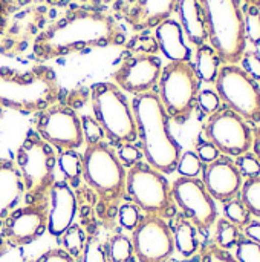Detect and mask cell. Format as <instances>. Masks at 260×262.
<instances>
[{
    "label": "cell",
    "instance_id": "obj_1",
    "mask_svg": "<svg viewBox=\"0 0 260 262\" xmlns=\"http://www.w3.org/2000/svg\"><path fill=\"white\" fill-rule=\"evenodd\" d=\"M127 41L124 28L106 11L75 6L44 26L32 43L38 63L93 48L120 46Z\"/></svg>",
    "mask_w": 260,
    "mask_h": 262
},
{
    "label": "cell",
    "instance_id": "obj_2",
    "mask_svg": "<svg viewBox=\"0 0 260 262\" xmlns=\"http://www.w3.org/2000/svg\"><path fill=\"white\" fill-rule=\"evenodd\" d=\"M130 106L141 143L139 149L147 164L164 175L175 172L182 150L172 134L170 118L158 94L153 91L135 95Z\"/></svg>",
    "mask_w": 260,
    "mask_h": 262
},
{
    "label": "cell",
    "instance_id": "obj_3",
    "mask_svg": "<svg viewBox=\"0 0 260 262\" xmlns=\"http://www.w3.org/2000/svg\"><path fill=\"white\" fill-rule=\"evenodd\" d=\"M61 98L57 74L46 64L28 71L0 68V107L18 114H38Z\"/></svg>",
    "mask_w": 260,
    "mask_h": 262
},
{
    "label": "cell",
    "instance_id": "obj_4",
    "mask_svg": "<svg viewBox=\"0 0 260 262\" xmlns=\"http://www.w3.org/2000/svg\"><path fill=\"white\" fill-rule=\"evenodd\" d=\"M210 46L221 61L236 64L247 51L241 0H199Z\"/></svg>",
    "mask_w": 260,
    "mask_h": 262
},
{
    "label": "cell",
    "instance_id": "obj_5",
    "mask_svg": "<svg viewBox=\"0 0 260 262\" xmlns=\"http://www.w3.org/2000/svg\"><path fill=\"white\" fill-rule=\"evenodd\" d=\"M81 157L83 178L100 198L101 216L109 218L126 195L127 172L107 143L89 144Z\"/></svg>",
    "mask_w": 260,
    "mask_h": 262
},
{
    "label": "cell",
    "instance_id": "obj_6",
    "mask_svg": "<svg viewBox=\"0 0 260 262\" xmlns=\"http://www.w3.org/2000/svg\"><path fill=\"white\" fill-rule=\"evenodd\" d=\"M90 103L93 118L104 130L106 140L118 147L138 140L132 106L116 84L112 81H100L92 84Z\"/></svg>",
    "mask_w": 260,
    "mask_h": 262
},
{
    "label": "cell",
    "instance_id": "obj_7",
    "mask_svg": "<svg viewBox=\"0 0 260 262\" xmlns=\"http://www.w3.org/2000/svg\"><path fill=\"white\" fill-rule=\"evenodd\" d=\"M14 164L20 172L28 203L48 198L55 183L57 155L54 147L43 141L34 129L18 146Z\"/></svg>",
    "mask_w": 260,
    "mask_h": 262
},
{
    "label": "cell",
    "instance_id": "obj_8",
    "mask_svg": "<svg viewBox=\"0 0 260 262\" xmlns=\"http://www.w3.org/2000/svg\"><path fill=\"white\" fill-rule=\"evenodd\" d=\"M201 81L192 61H170L162 66L158 97L170 120L184 124L193 114Z\"/></svg>",
    "mask_w": 260,
    "mask_h": 262
},
{
    "label": "cell",
    "instance_id": "obj_9",
    "mask_svg": "<svg viewBox=\"0 0 260 262\" xmlns=\"http://www.w3.org/2000/svg\"><path fill=\"white\" fill-rule=\"evenodd\" d=\"M126 195L141 212L158 218H172L175 215V201L172 186L164 173L147 163H136L129 167L126 178Z\"/></svg>",
    "mask_w": 260,
    "mask_h": 262
},
{
    "label": "cell",
    "instance_id": "obj_10",
    "mask_svg": "<svg viewBox=\"0 0 260 262\" xmlns=\"http://www.w3.org/2000/svg\"><path fill=\"white\" fill-rule=\"evenodd\" d=\"M216 94L221 101L247 123H260V84L238 64H224L218 77Z\"/></svg>",
    "mask_w": 260,
    "mask_h": 262
},
{
    "label": "cell",
    "instance_id": "obj_11",
    "mask_svg": "<svg viewBox=\"0 0 260 262\" xmlns=\"http://www.w3.org/2000/svg\"><path fill=\"white\" fill-rule=\"evenodd\" d=\"M34 130L49 146L61 150H77L83 146V129L78 114L66 104H54L34 120Z\"/></svg>",
    "mask_w": 260,
    "mask_h": 262
},
{
    "label": "cell",
    "instance_id": "obj_12",
    "mask_svg": "<svg viewBox=\"0 0 260 262\" xmlns=\"http://www.w3.org/2000/svg\"><path fill=\"white\" fill-rule=\"evenodd\" d=\"M204 134L207 141L225 157H241L250 152L253 146L251 127L241 115L227 106L219 107L208 117Z\"/></svg>",
    "mask_w": 260,
    "mask_h": 262
},
{
    "label": "cell",
    "instance_id": "obj_13",
    "mask_svg": "<svg viewBox=\"0 0 260 262\" xmlns=\"http://www.w3.org/2000/svg\"><path fill=\"white\" fill-rule=\"evenodd\" d=\"M172 196L182 215L190 220L201 232L213 227L218 218L215 200L207 192L204 183L198 178L179 177L172 184Z\"/></svg>",
    "mask_w": 260,
    "mask_h": 262
},
{
    "label": "cell",
    "instance_id": "obj_14",
    "mask_svg": "<svg viewBox=\"0 0 260 262\" xmlns=\"http://www.w3.org/2000/svg\"><path fill=\"white\" fill-rule=\"evenodd\" d=\"M130 241L138 262H166L175 253L172 227L158 216L144 215L132 230Z\"/></svg>",
    "mask_w": 260,
    "mask_h": 262
},
{
    "label": "cell",
    "instance_id": "obj_15",
    "mask_svg": "<svg viewBox=\"0 0 260 262\" xmlns=\"http://www.w3.org/2000/svg\"><path fill=\"white\" fill-rule=\"evenodd\" d=\"M48 18V8L44 6H28L14 9L8 21L0 28V35L3 32V40H0V52L5 55H17L25 51L28 45L35 40V37L44 29Z\"/></svg>",
    "mask_w": 260,
    "mask_h": 262
},
{
    "label": "cell",
    "instance_id": "obj_16",
    "mask_svg": "<svg viewBox=\"0 0 260 262\" xmlns=\"http://www.w3.org/2000/svg\"><path fill=\"white\" fill-rule=\"evenodd\" d=\"M162 72V61L150 54H129L112 74V83L135 95L153 92Z\"/></svg>",
    "mask_w": 260,
    "mask_h": 262
},
{
    "label": "cell",
    "instance_id": "obj_17",
    "mask_svg": "<svg viewBox=\"0 0 260 262\" xmlns=\"http://www.w3.org/2000/svg\"><path fill=\"white\" fill-rule=\"evenodd\" d=\"M48 229V198L15 209L3 221L2 238L9 247H23L38 239Z\"/></svg>",
    "mask_w": 260,
    "mask_h": 262
},
{
    "label": "cell",
    "instance_id": "obj_18",
    "mask_svg": "<svg viewBox=\"0 0 260 262\" xmlns=\"http://www.w3.org/2000/svg\"><path fill=\"white\" fill-rule=\"evenodd\" d=\"M204 186L215 201L227 203L238 196L244 184L236 163L230 157H218L202 167Z\"/></svg>",
    "mask_w": 260,
    "mask_h": 262
},
{
    "label": "cell",
    "instance_id": "obj_19",
    "mask_svg": "<svg viewBox=\"0 0 260 262\" xmlns=\"http://www.w3.org/2000/svg\"><path fill=\"white\" fill-rule=\"evenodd\" d=\"M78 203L66 181H55L48 193V232L60 238L75 221Z\"/></svg>",
    "mask_w": 260,
    "mask_h": 262
},
{
    "label": "cell",
    "instance_id": "obj_20",
    "mask_svg": "<svg viewBox=\"0 0 260 262\" xmlns=\"http://www.w3.org/2000/svg\"><path fill=\"white\" fill-rule=\"evenodd\" d=\"M178 2L179 0H135L126 11L124 18L133 31L144 32L170 18L176 11Z\"/></svg>",
    "mask_w": 260,
    "mask_h": 262
},
{
    "label": "cell",
    "instance_id": "obj_21",
    "mask_svg": "<svg viewBox=\"0 0 260 262\" xmlns=\"http://www.w3.org/2000/svg\"><path fill=\"white\" fill-rule=\"evenodd\" d=\"M155 40L158 51H161L169 61H190L192 51L185 43L181 25L176 20L167 18L159 23L155 28Z\"/></svg>",
    "mask_w": 260,
    "mask_h": 262
},
{
    "label": "cell",
    "instance_id": "obj_22",
    "mask_svg": "<svg viewBox=\"0 0 260 262\" xmlns=\"http://www.w3.org/2000/svg\"><path fill=\"white\" fill-rule=\"evenodd\" d=\"M23 196L25 187L17 166L11 160H0V224L15 210Z\"/></svg>",
    "mask_w": 260,
    "mask_h": 262
},
{
    "label": "cell",
    "instance_id": "obj_23",
    "mask_svg": "<svg viewBox=\"0 0 260 262\" xmlns=\"http://www.w3.org/2000/svg\"><path fill=\"white\" fill-rule=\"evenodd\" d=\"M184 37L196 48L208 41L207 26L199 0H179L176 11Z\"/></svg>",
    "mask_w": 260,
    "mask_h": 262
},
{
    "label": "cell",
    "instance_id": "obj_24",
    "mask_svg": "<svg viewBox=\"0 0 260 262\" xmlns=\"http://www.w3.org/2000/svg\"><path fill=\"white\" fill-rule=\"evenodd\" d=\"M196 230L198 229L195 227V224L190 220H187L184 215L176 216L172 229V235H173L175 250H178L184 258H192L199 249Z\"/></svg>",
    "mask_w": 260,
    "mask_h": 262
},
{
    "label": "cell",
    "instance_id": "obj_25",
    "mask_svg": "<svg viewBox=\"0 0 260 262\" xmlns=\"http://www.w3.org/2000/svg\"><path fill=\"white\" fill-rule=\"evenodd\" d=\"M221 58L216 54V51L210 45H201L196 48L195 54V71L198 74L199 81L204 83H213L218 77V72L221 69Z\"/></svg>",
    "mask_w": 260,
    "mask_h": 262
},
{
    "label": "cell",
    "instance_id": "obj_26",
    "mask_svg": "<svg viewBox=\"0 0 260 262\" xmlns=\"http://www.w3.org/2000/svg\"><path fill=\"white\" fill-rule=\"evenodd\" d=\"M57 164L63 173V181L70 187H78L83 178V157L77 150H61L57 155Z\"/></svg>",
    "mask_w": 260,
    "mask_h": 262
},
{
    "label": "cell",
    "instance_id": "obj_27",
    "mask_svg": "<svg viewBox=\"0 0 260 262\" xmlns=\"http://www.w3.org/2000/svg\"><path fill=\"white\" fill-rule=\"evenodd\" d=\"M104 252L109 262H133V246L130 238L116 233L107 239L104 244Z\"/></svg>",
    "mask_w": 260,
    "mask_h": 262
},
{
    "label": "cell",
    "instance_id": "obj_28",
    "mask_svg": "<svg viewBox=\"0 0 260 262\" xmlns=\"http://www.w3.org/2000/svg\"><path fill=\"white\" fill-rule=\"evenodd\" d=\"M86 233L84 230L78 226V224H72L61 236H60V243H61V249L69 253L75 261L78 262L84 246H86Z\"/></svg>",
    "mask_w": 260,
    "mask_h": 262
},
{
    "label": "cell",
    "instance_id": "obj_29",
    "mask_svg": "<svg viewBox=\"0 0 260 262\" xmlns=\"http://www.w3.org/2000/svg\"><path fill=\"white\" fill-rule=\"evenodd\" d=\"M241 239V230L233 223H230L225 218L218 220L216 223V235H215V244L222 250L233 249Z\"/></svg>",
    "mask_w": 260,
    "mask_h": 262
},
{
    "label": "cell",
    "instance_id": "obj_30",
    "mask_svg": "<svg viewBox=\"0 0 260 262\" xmlns=\"http://www.w3.org/2000/svg\"><path fill=\"white\" fill-rule=\"evenodd\" d=\"M241 200L251 215L260 218V177L247 178L241 187Z\"/></svg>",
    "mask_w": 260,
    "mask_h": 262
},
{
    "label": "cell",
    "instance_id": "obj_31",
    "mask_svg": "<svg viewBox=\"0 0 260 262\" xmlns=\"http://www.w3.org/2000/svg\"><path fill=\"white\" fill-rule=\"evenodd\" d=\"M224 215H225V220H228L239 229H244L251 221V213L248 212L242 200L238 196L224 203Z\"/></svg>",
    "mask_w": 260,
    "mask_h": 262
},
{
    "label": "cell",
    "instance_id": "obj_32",
    "mask_svg": "<svg viewBox=\"0 0 260 262\" xmlns=\"http://www.w3.org/2000/svg\"><path fill=\"white\" fill-rule=\"evenodd\" d=\"M244 11V28L245 38L254 46L260 45V8L253 5H245Z\"/></svg>",
    "mask_w": 260,
    "mask_h": 262
},
{
    "label": "cell",
    "instance_id": "obj_33",
    "mask_svg": "<svg viewBox=\"0 0 260 262\" xmlns=\"http://www.w3.org/2000/svg\"><path fill=\"white\" fill-rule=\"evenodd\" d=\"M202 167H204V163L199 160L196 152L187 150L181 154L178 166H176V172L185 178H198V175L202 172Z\"/></svg>",
    "mask_w": 260,
    "mask_h": 262
},
{
    "label": "cell",
    "instance_id": "obj_34",
    "mask_svg": "<svg viewBox=\"0 0 260 262\" xmlns=\"http://www.w3.org/2000/svg\"><path fill=\"white\" fill-rule=\"evenodd\" d=\"M126 49H127V54L155 55V52L158 51V45H156L155 37L147 35V34H141V35H135L132 40L126 41Z\"/></svg>",
    "mask_w": 260,
    "mask_h": 262
},
{
    "label": "cell",
    "instance_id": "obj_35",
    "mask_svg": "<svg viewBox=\"0 0 260 262\" xmlns=\"http://www.w3.org/2000/svg\"><path fill=\"white\" fill-rule=\"evenodd\" d=\"M81 120V129H83V138L86 141V144H98V143H104L106 141V135L104 130L101 129V126L97 123V120L93 117L84 115L80 118Z\"/></svg>",
    "mask_w": 260,
    "mask_h": 262
},
{
    "label": "cell",
    "instance_id": "obj_36",
    "mask_svg": "<svg viewBox=\"0 0 260 262\" xmlns=\"http://www.w3.org/2000/svg\"><path fill=\"white\" fill-rule=\"evenodd\" d=\"M78 262H109L104 252V244H101L97 236H89Z\"/></svg>",
    "mask_w": 260,
    "mask_h": 262
},
{
    "label": "cell",
    "instance_id": "obj_37",
    "mask_svg": "<svg viewBox=\"0 0 260 262\" xmlns=\"http://www.w3.org/2000/svg\"><path fill=\"white\" fill-rule=\"evenodd\" d=\"M234 258L239 262H260V244L248 238H241L236 244Z\"/></svg>",
    "mask_w": 260,
    "mask_h": 262
},
{
    "label": "cell",
    "instance_id": "obj_38",
    "mask_svg": "<svg viewBox=\"0 0 260 262\" xmlns=\"http://www.w3.org/2000/svg\"><path fill=\"white\" fill-rule=\"evenodd\" d=\"M141 210L133 203H124L118 206V221L126 230H133L141 221Z\"/></svg>",
    "mask_w": 260,
    "mask_h": 262
},
{
    "label": "cell",
    "instance_id": "obj_39",
    "mask_svg": "<svg viewBox=\"0 0 260 262\" xmlns=\"http://www.w3.org/2000/svg\"><path fill=\"white\" fill-rule=\"evenodd\" d=\"M199 262H239L228 250L219 249L215 243L205 244L201 247L199 252Z\"/></svg>",
    "mask_w": 260,
    "mask_h": 262
},
{
    "label": "cell",
    "instance_id": "obj_40",
    "mask_svg": "<svg viewBox=\"0 0 260 262\" xmlns=\"http://www.w3.org/2000/svg\"><path fill=\"white\" fill-rule=\"evenodd\" d=\"M236 166L241 172L242 177L245 178H254V177H260V163L256 158L254 154H244L241 157H238Z\"/></svg>",
    "mask_w": 260,
    "mask_h": 262
},
{
    "label": "cell",
    "instance_id": "obj_41",
    "mask_svg": "<svg viewBox=\"0 0 260 262\" xmlns=\"http://www.w3.org/2000/svg\"><path fill=\"white\" fill-rule=\"evenodd\" d=\"M196 106H199V109L202 112L211 115V114H215L221 107V98H219V95L215 91L204 89V91H199Z\"/></svg>",
    "mask_w": 260,
    "mask_h": 262
},
{
    "label": "cell",
    "instance_id": "obj_42",
    "mask_svg": "<svg viewBox=\"0 0 260 262\" xmlns=\"http://www.w3.org/2000/svg\"><path fill=\"white\" fill-rule=\"evenodd\" d=\"M78 2L81 3L80 6L100 9V11H104L103 8H106V6H113L115 9H118L124 15L126 11L133 5L135 0H78Z\"/></svg>",
    "mask_w": 260,
    "mask_h": 262
},
{
    "label": "cell",
    "instance_id": "obj_43",
    "mask_svg": "<svg viewBox=\"0 0 260 262\" xmlns=\"http://www.w3.org/2000/svg\"><path fill=\"white\" fill-rule=\"evenodd\" d=\"M241 64L250 77L260 81V54L257 51H245L241 58Z\"/></svg>",
    "mask_w": 260,
    "mask_h": 262
},
{
    "label": "cell",
    "instance_id": "obj_44",
    "mask_svg": "<svg viewBox=\"0 0 260 262\" xmlns=\"http://www.w3.org/2000/svg\"><path fill=\"white\" fill-rule=\"evenodd\" d=\"M116 155H118L120 161L123 163V166L132 167V166H135L136 163H139V160H141V157H143V152H141L139 147H136V146H133V143H130V144H123V146H120V150H118Z\"/></svg>",
    "mask_w": 260,
    "mask_h": 262
},
{
    "label": "cell",
    "instance_id": "obj_45",
    "mask_svg": "<svg viewBox=\"0 0 260 262\" xmlns=\"http://www.w3.org/2000/svg\"><path fill=\"white\" fill-rule=\"evenodd\" d=\"M64 0H3V6L9 11L20 9V8H28V6H52V5H60Z\"/></svg>",
    "mask_w": 260,
    "mask_h": 262
},
{
    "label": "cell",
    "instance_id": "obj_46",
    "mask_svg": "<svg viewBox=\"0 0 260 262\" xmlns=\"http://www.w3.org/2000/svg\"><path fill=\"white\" fill-rule=\"evenodd\" d=\"M196 155L199 157L202 163L208 164L219 157V150L210 141H199L196 146Z\"/></svg>",
    "mask_w": 260,
    "mask_h": 262
},
{
    "label": "cell",
    "instance_id": "obj_47",
    "mask_svg": "<svg viewBox=\"0 0 260 262\" xmlns=\"http://www.w3.org/2000/svg\"><path fill=\"white\" fill-rule=\"evenodd\" d=\"M35 262H77L69 253H66L61 247L60 249H51L44 252Z\"/></svg>",
    "mask_w": 260,
    "mask_h": 262
},
{
    "label": "cell",
    "instance_id": "obj_48",
    "mask_svg": "<svg viewBox=\"0 0 260 262\" xmlns=\"http://www.w3.org/2000/svg\"><path fill=\"white\" fill-rule=\"evenodd\" d=\"M245 236L254 243H259L260 244V221H250L245 227Z\"/></svg>",
    "mask_w": 260,
    "mask_h": 262
},
{
    "label": "cell",
    "instance_id": "obj_49",
    "mask_svg": "<svg viewBox=\"0 0 260 262\" xmlns=\"http://www.w3.org/2000/svg\"><path fill=\"white\" fill-rule=\"evenodd\" d=\"M251 147H253V152H254L256 158L259 160L260 163V126L256 127L254 132H253V146Z\"/></svg>",
    "mask_w": 260,
    "mask_h": 262
},
{
    "label": "cell",
    "instance_id": "obj_50",
    "mask_svg": "<svg viewBox=\"0 0 260 262\" xmlns=\"http://www.w3.org/2000/svg\"><path fill=\"white\" fill-rule=\"evenodd\" d=\"M8 249H9V246H8V244H6V241L0 236V258L8 252Z\"/></svg>",
    "mask_w": 260,
    "mask_h": 262
},
{
    "label": "cell",
    "instance_id": "obj_51",
    "mask_svg": "<svg viewBox=\"0 0 260 262\" xmlns=\"http://www.w3.org/2000/svg\"><path fill=\"white\" fill-rule=\"evenodd\" d=\"M245 5H253V6H259L260 8V0H244Z\"/></svg>",
    "mask_w": 260,
    "mask_h": 262
},
{
    "label": "cell",
    "instance_id": "obj_52",
    "mask_svg": "<svg viewBox=\"0 0 260 262\" xmlns=\"http://www.w3.org/2000/svg\"><path fill=\"white\" fill-rule=\"evenodd\" d=\"M182 262H199V261H195V259H185V261Z\"/></svg>",
    "mask_w": 260,
    "mask_h": 262
},
{
    "label": "cell",
    "instance_id": "obj_53",
    "mask_svg": "<svg viewBox=\"0 0 260 262\" xmlns=\"http://www.w3.org/2000/svg\"><path fill=\"white\" fill-rule=\"evenodd\" d=\"M2 115H3V109L0 107V117H2Z\"/></svg>",
    "mask_w": 260,
    "mask_h": 262
},
{
    "label": "cell",
    "instance_id": "obj_54",
    "mask_svg": "<svg viewBox=\"0 0 260 262\" xmlns=\"http://www.w3.org/2000/svg\"><path fill=\"white\" fill-rule=\"evenodd\" d=\"M166 262H173V261H170V259H169V261H166Z\"/></svg>",
    "mask_w": 260,
    "mask_h": 262
}]
</instances>
